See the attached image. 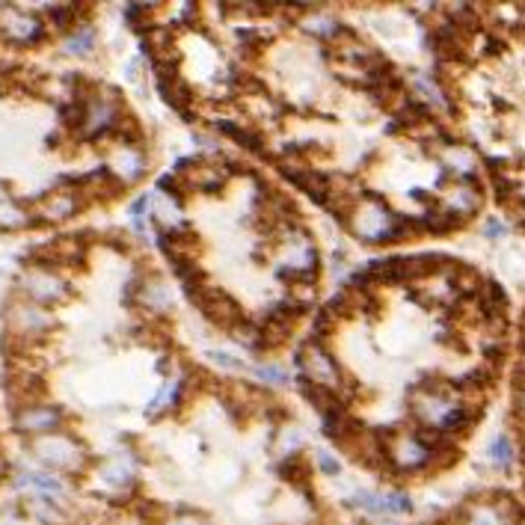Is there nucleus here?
<instances>
[{
	"label": "nucleus",
	"instance_id": "39448f33",
	"mask_svg": "<svg viewBox=\"0 0 525 525\" xmlns=\"http://www.w3.org/2000/svg\"><path fill=\"white\" fill-rule=\"evenodd\" d=\"M351 505L365 514H407L413 508L410 496L404 493H360Z\"/></svg>",
	"mask_w": 525,
	"mask_h": 525
},
{
	"label": "nucleus",
	"instance_id": "412c9836",
	"mask_svg": "<svg viewBox=\"0 0 525 525\" xmlns=\"http://www.w3.org/2000/svg\"><path fill=\"white\" fill-rule=\"evenodd\" d=\"M455 282H457V289L460 291H472L475 285H478V277H475V273L469 270V268H457V273H455Z\"/></svg>",
	"mask_w": 525,
	"mask_h": 525
},
{
	"label": "nucleus",
	"instance_id": "b1692460",
	"mask_svg": "<svg viewBox=\"0 0 525 525\" xmlns=\"http://www.w3.org/2000/svg\"><path fill=\"white\" fill-rule=\"evenodd\" d=\"M318 463H320V469H324V472H339V463H332V457L330 455H324V451H320V455H318Z\"/></svg>",
	"mask_w": 525,
	"mask_h": 525
},
{
	"label": "nucleus",
	"instance_id": "f03ea898",
	"mask_svg": "<svg viewBox=\"0 0 525 525\" xmlns=\"http://www.w3.org/2000/svg\"><path fill=\"white\" fill-rule=\"evenodd\" d=\"M33 455L47 467L75 472L83 467V448L68 436H39L33 443Z\"/></svg>",
	"mask_w": 525,
	"mask_h": 525
},
{
	"label": "nucleus",
	"instance_id": "f257e3e1",
	"mask_svg": "<svg viewBox=\"0 0 525 525\" xmlns=\"http://www.w3.org/2000/svg\"><path fill=\"white\" fill-rule=\"evenodd\" d=\"M297 365H300L303 374L309 377L306 383L324 386V389H332V392H336V386L341 383V374H339L336 362H332V356L320 348L318 341L303 344L300 353H297Z\"/></svg>",
	"mask_w": 525,
	"mask_h": 525
},
{
	"label": "nucleus",
	"instance_id": "9b49d317",
	"mask_svg": "<svg viewBox=\"0 0 525 525\" xmlns=\"http://www.w3.org/2000/svg\"><path fill=\"white\" fill-rule=\"evenodd\" d=\"M75 211H78V202H75V196L59 194V196L45 199V205H42V217H45V220H66V217H71V214H75Z\"/></svg>",
	"mask_w": 525,
	"mask_h": 525
},
{
	"label": "nucleus",
	"instance_id": "aec40b11",
	"mask_svg": "<svg viewBox=\"0 0 525 525\" xmlns=\"http://www.w3.org/2000/svg\"><path fill=\"white\" fill-rule=\"evenodd\" d=\"M451 205L463 208V211H475V208H478V194H475V190H460Z\"/></svg>",
	"mask_w": 525,
	"mask_h": 525
},
{
	"label": "nucleus",
	"instance_id": "4be33fe9",
	"mask_svg": "<svg viewBox=\"0 0 525 525\" xmlns=\"http://www.w3.org/2000/svg\"><path fill=\"white\" fill-rule=\"evenodd\" d=\"M51 16H54V21L59 24V27H68V21L75 18V6H57Z\"/></svg>",
	"mask_w": 525,
	"mask_h": 525
},
{
	"label": "nucleus",
	"instance_id": "1a4fd4ad",
	"mask_svg": "<svg viewBox=\"0 0 525 525\" xmlns=\"http://www.w3.org/2000/svg\"><path fill=\"white\" fill-rule=\"evenodd\" d=\"M4 30L9 39L16 42H33L42 36V24L36 21L33 16H21V12H6L4 16Z\"/></svg>",
	"mask_w": 525,
	"mask_h": 525
},
{
	"label": "nucleus",
	"instance_id": "393cba45",
	"mask_svg": "<svg viewBox=\"0 0 525 525\" xmlns=\"http://www.w3.org/2000/svg\"><path fill=\"white\" fill-rule=\"evenodd\" d=\"M173 525H208L205 520H199V517H178Z\"/></svg>",
	"mask_w": 525,
	"mask_h": 525
},
{
	"label": "nucleus",
	"instance_id": "423d86ee",
	"mask_svg": "<svg viewBox=\"0 0 525 525\" xmlns=\"http://www.w3.org/2000/svg\"><path fill=\"white\" fill-rule=\"evenodd\" d=\"M383 451H386V460H395L401 469H415L431 457V451H427L415 436L389 439V446Z\"/></svg>",
	"mask_w": 525,
	"mask_h": 525
},
{
	"label": "nucleus",
	"instance_id": "6e6552de",
	"mask_svg": "<svg viewBox=\"0 0 525 525\" xmlns=\"http://www.w3.org/2000/svg\"><path fill=\"white\" fill-rule=\"evenodd\" d=\"M158 89L161 95L166 99V104L170 107H178V110H187V104H190V89H187V83L175 75L173 68H166V66H158Z\"/></svg>",
	"mask_w": 525,
	"mask_h": 525
},
{
	"label": "nucleus",
	"instance_id": "7ed1b4c3",
	"mask_svg": "<svg viewBox=\"0 0 525 525\" xmlns=\"http://www.w3.org/2000/svg\"><path fill=\"white\" fill-rule=\"evenodd\" d=\"M353 229L362 237H368V241H383V237L401 232V223L392 220V214L380 205V202H365V205H360V211H356Z\"/></svg>",
	"mask_w": 525,
	"mask_h": 525
},
{
	"label": "nucleus",
	"instance_id": "bb28decb",
	"mask_svg": "<svg viewBox=\"0 0 525 525\" xmlns=\"http://www.w3.org/2000/svg\"><path fill=\"white\" fill-rule=\"evenodd\" d=\"M4 472H6V467H4V460H0V478H4Z\"/></svg>",
	"mask_w": 525,
	"mask_h": 525
},
{
	"label": "nucleus",
	"instance_id": "dca6fc26",
	"mask_svg": "<svg viewBox=\"0 0 525 525\" xmlns=\"http://www.w3.org/2000/svg\"><path fill=\"white\" fill-rule=\"evenodd\" d=\"M119 170H122L125 178H137L140 170H142V161L137 158L134 152H122V154H119Z\"/></svg>",
	"mask_w": 525,
	"mask_h": 525
},
{
	"label": "nucleus",
	"instance_id": "5701e85b",
	"mask_svg": "<svg viewBox=\"0 0 525 525\" xmlns=\"http://www.w3.org/2000/svg\"><path fill=\"white\" fill-rule=\"evenodd\" d=\"M208 360L211 362H220L223 368H232V372H235V368H241V362L232 360V356H226V353H208Z\"/></svg>",
	"mask_w": 525,
	"mask_h": 525
},
{
	"label": "nucleus",
	"instance_id": "ddd939ff",
	"mask_svg": "<svg viewBox=\"0 0 525 525\" xmlns=\"http://www.w3.org/2000/svg\"><path fill=\"white\" fill-rule=\"evenodd\" d=\"M469 525H508V520L502 517V510H496L490 505H481V508L469 510Z\"/></svg>",
	"mask_w": 525,
	"mask_h": 525
},
{
	"label": "nucleus",
	"instance_id": "9d476101",
	"mask_svg": "<svg viewBox=\"0 0 525 525\" xmlns=\"http://www.w3.org/2000/svg\"><path fill=\"white\" fill-rule=\"evenodd\" d=\"M59 422V413L57 410H45V407H30V410H24L18 413V431L24 434H45V431H51V427H57Z\"/></svg>",
	"mask_w": 525,
	"mask_h": 525
},
{
	"label": "nucleus",
	"instance_id": "a211bd4d",
	"mask_svg": "<svg viewBox=\"0 0 525 525\" xmlns=\"http://www.w3.org/2000/svg\"><path fill=\"white\" fill-rule=\"evenodd\" d=\"M493 460L499 463V467H508V463H510V443H508V436H499L496 443H493Z\"/></svg>",
	"mask_w": 525,
	"mask_h": 525
},
{
	"label": "nucleus",
	"instance_id": "f8f14e48",
	"mask_svg": "<svg viewBox=\"0 0 525 525\" xmlns=\"http://www.w3.org/2000/svg\"><path fill=\"white\" fill-rule=\"evenodd\" d=\"M140 300L146 303V306H152V309H166V306H170V297H166V289H163V285H161L158 279H152V282L142 285Z\"/></svg>",
	"mask_w": 525,
	"mask_h": 525
},
{
	"label": "nucleus",
	"instance_id": "2eb2a0df",
	"mask_svg": "<svg viewBox=\"0 0 525 525\" xmlns=\"http://www.w3.org/2000/svg\"><path fill=\"white\" fill-rule=\"evenodd\" d=\"M173 47V36L166 30H152V51L158 54V59H170L166 54H170Z\"/></svg>",
	"mask_w": 525,
	"mask_h": 525
},
{
	"label": "nucleus",
	"instance_id": "f3484780",
	"mask_svg": "<svg viewBox=\"0 0 525 525\" xmlns=\"http://www.w3.org/2000/svg\"><path fill=\"white\" fill-rule=\"evenodd\" d=\"M89 47H92V33L89 30H83V33L75 36V39L66 42V51L68 54H83V51H89Z\"/></svg>",
	"mask_w": 525,
	"mask_h": 525
},
{
	"label": "nucleus",
	"instance_id": "6ab92c4d",
	"mask_svg": "<svg viewBox=\"0 0 525 525\" xmlns=\"http://www.w3.org/2000/svg\"><path fill=\"white\" fill-rule=\"evenodd\" d=\"M256 374L261 377V380H268V383H277V386H282V383H289V374L285 372H279V368H268V365H261V368H256Z\"/></svg>",
	"mask_w": 525,
	"mask_h": 525
},
{
	"label": "nucleus",
	"instance_id": "4468645a",
	"mask_svg": "<svg viewBox=\"0 0 525 525\" xmlns=\"http://www.w3.org/2000/svg\"><path fill=\"white\" fill-rule=\"evenodd\" d=\"M226 128V134H232L241 146H247V149H253V152H258V154H265V140L261 137H256V134H247V131H237V125H223Z\"/></svg>",
	"mask_w": 525,
	"mask_h": 525
},
{
	"label": "nucleus",
	"instance_id": "20e7f679",
	"mask_svg": "<svg viewBox=\"0 0 525 525\" xmlns=\"http://www.w3.org/2000/svg\"><path fill=\"white\" fill-rule=\"evenodd\" d=\"M194 300L202 306V312H205L214 320V324L229 327V330H237V327L244 324L241 306H237L226 291H202L199 297H194Z\"/></svg>",
	"mask_w": 525,
	"mask_h": 525
},
{
	"label": "nucleus",
	"instance_id": "0eeeda50",
	"mask_svg": "<svg viewBox=\"0 0 525 525\" xmlns=\"http://www.w3.org/2000/svg\"><path fill=\"white\" fill-rule=\"evenodd\" d=\"M24 291L39 303H54L66 294V282L57 279L54 273L36 270V273H27V277H24Z\"/></svg>",
	"mask_w": 525,
	"mask_h": 525
},
{
	"label": "nucleus",
	"instance_id": "a878e982",
	"mask_svg": "<svg viewBox=\"0 0 525 525\" xmlns=\"http://www.w3.org/2000/svg\"><path fill=\"white\" fill-rule=\"evenodd\" d=\"M0 525H24L18 517H12V514H4V517H0Z\"/></svg>",
	"mask_w": 525,
	"mask_h": 525
}]
</instances>
